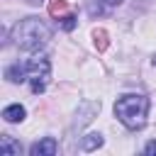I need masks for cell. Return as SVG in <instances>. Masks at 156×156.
Here are the masks:
<instances>
[{"instance_id":"1","label":"cell","mask_w":156,"mask_h":156,"mask_svg":"<svg viewBox=\"0 0 156 156\" xmlns=\"http://www.w3.org/2000/svg\"><path fill=\"white\" fill-rule=\"evenodd\" d=\"M12 39L24 51H39L51 39V27L39 17H24L12 27Z\"/></svg>"},{"instance_id":"2","label":"cell","mask_w":156,"mask_h":156,"mask_svg":"<svg viewBox=\"0 0 156 156\" xmlns=\"http://www.w3.org/2000/svg\"><path fill=\"white\" fill-rule=\"evenodd\" d=\"M149 115V98L141 93H127L115 102V117L127 129H141Z\"/></svg>"},{"instance_id":"3","label":"cell","mask_w":156,"mask_h":156,"mask_svg":"<svg viewBox=\"0 0 156 156\" xmlns=\"http://www.w3.org/2000/svg\"><path fill=\"white\" fill-rule=\"evenodd\" d=\"M27 78L32 83V93L39 95V93L46 90V83L51 78V63H49L46 54H34L27 61Z\"/></svg>"},{"instance_id":"4","label":"cell","mask_w":156,"mask_h":156,"mask_svg":"<svg viewBox=\"0 0 156 156\" xmlns=\"http://www.w3.org/2000/svg\"><path fill=\"white\" fill-rule=\"evenodd\" d=\"M56 149H58V141H56L54 136H44L41 141L32 144L29 154H32V156H54V154H56Z\"/></svg>"},{"instance_id":"5","label":"cell","mask_w":156,"mask_h":156,"mask_svg":"<svg viewBox=\"0 0 156 156\" xmlns=\"http://www.w3.org/2000/svg\"><path fill=\"white\" fill-rule=\"evenodd\" d=\"M0 154L2 156H20L22 154V146L10 134H0Z\"/></svg>"},{"instance_id":"6","label":"cell","mask_w":156,"mask_h":156,"mask_svg":"<svg viewBox=\"0 0 156 156\" xmlns=\"http://www.w3.org/2000/svg\"><path fill=\"white\" fill-rule=\"evenodd\" d=\"M27 117V110L20 105V102H15V105H7L5 110H2V119L5 122H10V124H15V122H22Z\"/></svg>"},{"instance_id":"7","label":"cell","mask_w":156,"mask_h":156,"mask_svg":"<svg viewBox=\"0 0 156 156\" xmlns=\"http://www.w3.org/2000/svg\"><path fill=\"white\" fill-rule=\"evenodd\" d=\"M5 78H7L10 83H22V80H27V66H20V63L7 66V68H5Z\"/></svg>"},{"instance_id":"8","label":"cell","mask_w":156,"mask_h":156,"mask_svg":"<svg viewBox=\"0 0 156 156\" xmlns=\"http://www.w3.org/2000/svg\"><path fill=\"white\" fill-rule=\"evenodd\" d=\"M100 146H102V134H98V132H90V134H85L80 139V149L83 151H95Z\"/></svg>"},{"instance_id":"9","label":"cell","mask_w":156,"mask_h":156,"mask_svg":"<svg viewBox=\"0 0 156 156\" xmlns=\"http://www.w3.org/2000/svg\"><path fill=\"white\" fill-rule=\"evenodd\" d=\"M93 39H95V49H98V51H105V49H107V44H110V39H107V32H105V29H95V32H93Z\"/></svg>"},{"instance_id":"10","label":"cell","mask_w":156,"mask_h":156,"mask_svg":"<svg viewBox=\"0 0 156 156\" xmlns=\"http://www.w3.org/2000/svg\"><path fill=\"white\" fill-rule=\"evenodd\" d=\"M66 10H68L66 0H49V15H51V17H58V15H63Z\"/></svg>"},{"instance_id":"11","label":"cell","mask_w":156,"mask_h":156,"mask_svg":"<svg viewBox=\"0 0 156 156\" xmlns=\"http://www.w3.org/2000/svg\"><path fill=\"white\" fill-rule=\"evenodd\" d=\"M76 24H78V17H76V15H66V17H63V22H61L63 32H71Z\"/></svg>"},{"instance_id":"12","label":"cell","mask_w":156,"mask_h":156,"mask_svg":"<svg viewBox=\"0 0 156 156\" xmlns=\"http://www.w3.org/2000/svg\"><path fill=\"white\" fill-rule=\"evenodd\" d=\"M105 10H110V7H117V5H122V0H98Z\"/></svg>"},{"instance_id":"13","label":"cell","mask_w":156,"mask_h":156,"mask_svg":"<svg viewBox=\"0 0 156 156\" xmlns=\"http://www.w3.org/2000/svg\"><path fill=\"white\" fill-rule=\"evenodd\" d=\"M144 154H146V156H154V154H156V139L149 141V144L144 146Z\"/></svg>"},{"instance_id":"14","label":"cell","mask_w":156,"mask_h":156,"mask_svg":"<svg viewBox=\"0 0 156 156\" xmlns=\"http://www.w3.org/2000/svg\"><path fill=\"white\" fill-rule=\"evenodd\" d=\"M154 66H156V56H154Z\"/></svg>"}]
</instances>
